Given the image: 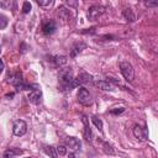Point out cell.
I'll list each match as a JSON object with an SVG mask.
<instances>
[{"instance_id": "23", "label": "cell", "mask_w": 158, "mask_h": 158, "mask_svg": "<svg viewBox=\"0 0 158 158\" xmlns=\"http://www.w3.org/2000/svg\"><path fill=\"white\" fill-rule=\"evenodd\" d=\"M0 21H1L0 28L4 30V28L6 27V25H7V19H6V16H5V15H0Z\"/></svg>"}, {"instance_id": "20", "label": "cell", "mask_w": 158, "mask_h": 158, "mask_svg": "<svg viewBox=\"0 0 158 158\" xmlns=\"http://www.w3.org/2000/svg\"><path fill=\"white\" fill-rule=\"evenodd\" d=\"M58 15L62 17V19H64V20H68V17H69V11L64 7V6H60L59 9H58Z\"/></svg>"}, {"instance_id": "8", "label": "cell", "mask_w": 158, "mask_h": 158, "mask_svg": "<svg viewBox=\"0 0 158 158\" xmlns=\"http://www.w3.org/2000/svg\"><path fill=\"white\" fill-rule=\"evenodd\" d=\"M133 136L139 141H146L148 138V130L147 127H141L138 125H135L133 127Z\"/></svg>"}, {"instance_id": "1", "label": "cell", "mask_w": 158, "mask_h": 158, "mask_svg": "<svg viewBox=\"0 0 158 158\" xmlns=\"http://www.w3.org/2000/svg\"><path fill=\"white\" fill-rule=\"evenodd\" d=\"M79 85V83L77 81V79H74L73 74L70 70H64L60 73L59 77V88L63 91H72V89L77 88Z\"/></svg>"}, {"instance_id": "31", "label": "cell", "mask_w": 158, "mask_h": 158, "mask_svg": "<svg viewBox=\"0 0 158 158\" xmlns=\"http://www.w3.org/2000/svg\"><path fill=\"white\" fill-rule=\"evenodd\" d=\"M27 158H32V157H27Z\"/></svg>"}, {"instance_id": "15", "label": "cell", "mask_w": 158, "mask_h": 158, "mask_svg": "<svg viewBox=\"0 0 158 158\" xmlns=\"http://www.w3.org/2000/svg\"><path fill=\"white\" fill-rule=\"evenodd\" d=\"M86 47V44L85 43H83V42H79V43H75L73 47H72V51H70V56L72 57H75L78 53H80L84 48Z\"/></svg>"}, {"instance_id": "12", "label": "cell", "mask_w": 158, "mask_h": 158, "mask_svg": "<svg viewBox=\"0 0 158 158\" xmlns=\"http://www.w3.org/2000/svg\"><path fill=\"white\" fill-rule=\"evenodd\" d=\"M81 121L84 123V137L86 141H91V128H90V125H89V121H88V117L86 116H83L81 117Z\"/></svg>"}, {"instance_id": "16", "label": "cell", "mask_w": 158, "mask_h": 158, "mask_svg": "<svg viewBox=\"0 0 158 158\" xmlns=\"http://www.w3.org/2000/svg\"><path fill=\"white\" fill-rule=\"evenodd\" d=\"M43 152L49 156L51 158H57L58 153H57V147L54 146H43Z\"/></svg>"}, {"instance_id": "14", "label": "cell", "mask_w": 158, "mask_h": 158, "mask_svg": "<svg viewBox=\"0 0 158 158\" xmlns=\"http://www.w3.org/2000/svg\"><path fill=\"white\" fill-rule=\"evenodd\" d=\"M95 85L98 88H100L101 90H106V91H111L114 90V85L111 83H109V80H98L95 83Z\"/></svg>"}, {"instance_id": "11", "label": "cell", "mask_w": 158, "mask_h": 158, "mask_svg": "<svg viewBox=\"0 0 158 158\" xmlns=\"http://www.w3.org/2000/svg\"><path fill=\"white\" fill-rule=\"evenodd\" d=\"M77 81L79 84H93L94 83L93 77L86 72H80L78 74V77H77Z\"/></svg>"}, {"instance_id": "2", "label": "cell", "mask_w": 158, "mask_h": 158, "mask_svg": "<svg viewBox=\"0 0 158 158\" xmlns=\"http://www.w3.org/2000/svg\"><path fill=\"white\" fill-rule=\"evenodd\" d=\"M118 67H120V72L123 75V78L127 81H132L133 78H135V70H133V67L131 65V63H128V62H120Z\"/></svg>"}, {"instance_id": "26", "label": "cell", "mask_w": 158, "mask_h": 158, "mask_svg": "<svg viewBox=\"0 0 158 158\" xmlns=\"http://www.w3.org/2000/svg\"><path fill=\"white\" fill-rule=\"evenodd\" d=\"M144 5H146V6H148V7L158 6V1H146V2H144Z\"/></svg>"}, {"instance_id": "5", "label": "cell", "mask_w": 158, "mask_h": 158, "mask_svg": "<svg viewBox=\"0 0 158 158\" xmlns=\"http://www.w3.org/2000/svg\"><path fill=\"white\" fill-rule=\"evenodd\" d=\"M28 100L32 104H36V105H38L42 101V91H41V88L37 84H35L33 89L28 93Z\"/></svg>"}, {"instance_id": "10", "label": "cell", "mask_w": 158, "mask_h": 158, "mask_svg": "<svg viewBox=\"0 0 158 158\" xmlns=\"http://www.w3.org/2000/svg\"><path fill=\"white\" fill-rule=\"evenodd\" d=\"M64 144H65L68 148H70L72 151H78V149L80 148V146H81L80 141H79L78 138H75V137H67V138L64 139Z\"/></svg>"}, {"instance_id": "19", "label": "cell", "mask_w": 158, "mask_h": 158, "mask_svg": "<svg viewBox=\"0 0 158 158\" xmlns=\"http://www.w3.org/2000/svg\"><path fill=\"white\" fill-rule=\"evenodd\" d=\"M53 60H54L57 67H62V65H64L67 63V57L65 56H57V57H54Z\"/></svg>"}, {"instance_id": "22", "label": "cell", "mask_w": 158, "mask_h": 158, "mask_svg": "<svg viewBox=\"0 0 158 158\" xmlns=\"http://www.w3.org/2000/svg\"><path fill=\"white\" fill-rule=\"evenodd\" d=\"M31 11V4L28 1H25L23 5H22V12L23 14H28Z\"/></svg>"}, {"instance_id": "27", "label": "cell", "mask_w": 158, "mask_h": 158, "mask_svg": "<svg viewBox=\"0 0 158 158\" xmlns=\"http://www.w3.org/2000/svg\"><path fill=\"white\" fill-rule=\"evenodd\" d=\"M123 111H125V109H123V107H120L118 110H111V114L117 115V114H121V112H123Z\"/></svg>"}, {"instance_id": "30", "label": "cell", "mask_w": 158, "mask_h": 158, "mask_svg": "<svg viewBox=\"0 0 158 158\" xmlns=\"http://www.w3.org/2000/svg\"><path fill=\"white\" fill-rule=\"evenodd\" d=\"M69 158H74V154H70V156H69Z\"/></svg>"}, {"instance_id": "6", "label": "cell", "mask_w": 158, "mask_h": 158, "mask_svg": "<svg viewBox=\"0 0 158 158\" xmlns=\"http://www.w3.org/2000/svg\"><path fill=\"white\" fill-rule=\"evenodd\" d=\"M12 132L15 136L20 137V136H23L26 132H27V125L23 120H16L12 125Z\"/></svg>"}, {"instance_id": "4", "label": "cell", "mask_w": 158, "mask_h": 158, "mask_svg": "<svg viewBox=\"0 0 158 158\" xmlns=\"http://www.w3.org/2000/svg\"><path fill=\"white\" fill-rule=\"evenodd\" d=\"M105 10H106V9H105L104 6H101V5H93V6L89 7L86 16H88V19H89L90 21H95V20H98V19L105 12Z\"/></svg>"}, {"instance_id": "9", "label": "cell", "mask_w": 158, "mask_h": 158, "mask_svg": "<svg viewBox=\"0 0 158 158\" xmlns=\"http://www.w3.org/2000/svg\"><path fill=\"white\" fill-rule=\"evenodd\" d=\"M56 28H57V25H56V22L53 20H46L42 23V32L44 35H47V36L52 35L56 31Z\"/></svg>"}, {"instance_id": "25", "label": "cell", "mask_w": 158, "mask_h": 158, "mask_svg": "<svg viewBox=\"0 0 158 158\" xmlns=\"http://www.w3.org/2000/svg\"><path fill=\"white\" fill-rule=\"evenodd\" d=\"M57 153H58L59 156H65V153H67L65 146H58V147H57Z\"/></svg>"}, {"instance_id": "7", "label": "cell", "mask_w": 158, "mask_h": 158, "mask_svg": "<svg viewBox=\"0 0 158 158\" xmlns=\"http://www.w3.org/2000/svg\"><path fill=\"white\" fill-rule=\"evenodd\" d=\"M6 83H9L11 85H15L16 88L20 86L21 84H23L22 83V75H21V73H19V72H16V73H9L7 77H6Z\"/></svg>"}, {"instance_id": "24", "label": "cell", "mask_w": 158, "mask_h": 158, "mask_svg": "<svg viewBox=\"0 0 158 158\" xmlns=\"http://www.w3.org/2000/svg\"><path fill=\"white\" fill-rule=\"evenodd\" d=\"M37 4H38L40 6H43V7H49V6L53 4V1H52V0H46V1H37Z\"/></svg>"}, {"instance_id": "17", "label": "cell", "mask_w": 158, "mask_h": 158, "mask_svg": "<svg viewBox=\"0 0 158 158\" xmlns=\"http://www.w3.org/2000/svg\"><path fill=\"white\" fill-rule=\"evenodd\" d=\"M122 15H123V17H125L127 21H130V22H133V21L136 20V15H135V12L132 11V9H125V10L122 11Z\"/></svg>"}, {"instance_id": "3", "label": "cell", "mask_w": 158, "mask_h": 158, "mask_svg": "<svg viewBox=\"0 0 158 158\" xmlns=\"http://www.w3.org/2000/svg\"><path fill=\"white\" fill-rule=\"evenodd\" d=\"M77 98H78V101L81 104V105H90L93 102V98L90 95V93L88 91V89H85L84 86H80L79 90H78V94H77Z\"/></svg>"}, {"instance_id": "18", "label": "cell", "mask_w": 158, "mask_h": 158, "mask_svg": "<svg viewBox=\"0 0 158 158\" xmlns=\"http://www.w3.org/2000/svg\"><path fill=\"white\" fill-rule=\"evenodd\" d=\"M102 151H104L106 154H110V156L115 154V149H114V147H112L109 142H102Z\"/></svg>"}, {"instance_id": "21", "label": "cell", "mask_w": 158, "mask_h": 158, "mask_svg": "<svg viewBox=\"0 0 158 158\" xmlns=\"http://www.w3.org/2000/svg\"><path fill=\"white\" fill-rule=\"evenodd\" d=\"M91 121H93L94 125L98 127V130H99L100 132H102V121H101L100 118H98L96 116H93V117H91Z\"/></svg>"}, {"instance_id": "28", "label": "cell", "mask_w": 158, "mask_h": 158, "mask_svg": "<svg viewBox=\"0 0 158 158\" xmlns=\"http://www.w3.org/2000/svg\"><path fill=\"white\" fill-rule=\"evenodd\" d=\"M0 6H1V7H6V6H11V2H9V1H1V2H0Z\"/></svg>"}, {"instance_id": "29", "label": "cell", "mask_w": 158, "mask_h": 158, "mask_svg": "<svg viewBox=\"0 0 158 158\" xmlns=\"http://www.w3.org/2000/svg\"><path fill=\"white\" fill-rule=\"evenodd\" d=\"M65 2H67L69 6H77V5H78L77 1H65Z\"/></svg>"}, {"instance_id": "13", "label": "cell", "mask_w": 158, "mask_h": 158, "mask_svg": "<svg viewBox=\"0 0 158 158\" xmlns=\"http://www.w3.org/2000/svg\"><path fill=\"white\" fill-rule=\"evenodd\" d=\"M22 153V149L20 148H7L2 153V158H14L16 156H20Z\"/></svg>"}]
</instances>
